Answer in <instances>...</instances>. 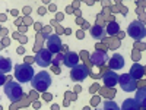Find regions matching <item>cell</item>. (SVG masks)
<instances>
[{
	"instance_id": "d6986e66",
	"label": "cell",
	"mask_w": 146,
	"mask_h": 110,
	"mask_svg": "<svg viewBox=\"0 0 146 110\" xmlns=\"http://www.w3.org/2000/svg\"><path fill=\"white\" fill-rule=\"evenodd\" d=\"M63 59H64V54H60V53H57V54L53 57V65H54V66H58L60 63L63 62Z\"/></svg>"
},
{
	"instance_id": "52a82bcc",
	"label": "cell",
	"mask_w": 146,
	"mask_h": 110,
	"mask_svg": "<svg viewBox=\"0 0 146 110\" xmlns=\"http://www.w3.org/2000/svg\"><path fill=\"white\" fill-rule=\"evenodd\" d=\"M88 75H89V70H88V68L85 66V65H76L75 68H72V70H70V76H72V79H73V81H76V82L83 81Z\"/></svg>"
},
{
	"instance_id": "8992f818",
	"label": "cell",
	"mask_w": 146,
	"mask_h": 110,
	"mask_svg": "<svg viewBox=\"0 0 146 110\" xmlns=\"http://www.w3.org/2000/svg\"><path fill=\"white\" fill-rule=\"evenodd\" d=\"M35 63L41 66V68H47L53 63V57H51V52L48 48H41L35 56Z\"/></svg>"
},
{
	"instance_id": "5bb4252c",
	"label": "cell",
	"mask_w": 146,
	"mask_h": 110,
	"mask_svg": "<svg viewBox=\"0 0 146 110\" xmlns=\"http://www.w3.org/2000/svg\"><path fill=\"white\" fill-rule=\"evenodd\" d=\"M139 107H140V104L136 99H127V100H124L123 106H121L123 110H137Z\"/></svg>"
},
{
	"instance_id": "9c48e42d",
	"label": "cell",
	"mask_w": 146,
	"mask_h": 110,
	"mask_svg": "<svg viewBox=\"0 0 146 110\" xmlns=\"http://www.w3.org/2000/svg\"><path fill=\"white\" fill-rule=\"evenodd\" d=\"M118 81H120V76L117 75L113 69L111 70H107L104 73V76H102V82H104V85H105L107 88H114L115 85L118 84Z\"/></svg>"
},
{
	"instance_id": "7c38bea8",
	"label": "cell",
	"mask_w": 146,
	"mask_h": 110,
	"mask_svg": "<svg viewBox=\"0 0 146 110\" xmlns=\"http://www.w3.org/2000/svg\"><path fill=\"white\" fill-rule=\"evenodd\" d=\"M108 65H110V69H113V70L121 69V68L124 66V59H123V56H121V54H114L111 59H110Z\"/></svg>"
},
{
	"instance_id": "7a4b0ae2",
	"label": "cell",
	"mask_w": 146,
	"mask_h": 110,
	"mask_svg": "<svg viewBox=\"0 0 146 110\" xmlns=\"http://www.w3.org/2000/svg\"><path fill=\"white\" fill-rule=\"evenodd\" d=\"M5 94L7 95V99L12 101V103H16L22 99V87L19 82H13V81H9L5 84Z\"/></svg>"
},
{
	"instance_id": "6da1fadb",
	"label": "cell",
	"mask_w": 146,
	"mask_h": 110,
	"mask_svg": "<svg viewBox=\"0 0 146 110\" xmlns=\"http://www.w3.org/2000/svg\"><path fill=\"white\" fill-rule=\"evenodd\" d=\"M31 84H32V88L34 90L40 91V93H44L51 85V76H50V73H48V72L42 70L40 73H36V75L32 78Z\"/></svg>"
},
{
	"instance_id": "e0dca14e",
	"label": "cell",
	"mask_w": 146,
	"mask_h": 110,
	"mask_svg": "<svg viewBox=\"0 0 146 110\" xmlns=\"http://www.w3.org/2000/svg\"><path fill=\"white\" fill-rule=\"evenodd\" d=\"M10 69H12V62H10V59H6V57H2V59H0V70H2L3 75H5V73H7Z\"/></svg>"
},
{
	"instance_id": "30bf717a",
	"label": "cell",
	"mask_w": 146,
	"mask_h": 110,
	"mask_svg": "<svg viewBox=\"0 0 146 110\" xmlns=\"http://www.w3.org/2000/svg\"><path fill=\"white\" fill-rule=\"evenodd\" d=\"M89 59H91V63L95 65V66H104V65L108 62V56H107V53H105V52H101V50L94 52V53L91 54Z\"/></svg>"
},
{
	"instance_id": "3957f363",
	"label": "cell",
	"mask_w": 146,
	"mask_h": 110,
	"mask_svg": "<svg viewBox=\"0 0 146 110\" xmlns=\"http://www.w3.org/2000/svg\"><path fill=\"white\" fill-rule=\"evenodd\" d=\"M34 76H35V73H34L32 66H29L27 63L15 66V78L19 82H31Z\"/></svg>"
},
{
	"instance_id": "4fadbf2b",
	"label": "cell",
	"mask_w": 146,
	"mask_h": 110,
	"mask_svg": "<svg viewBox=\"0 0 146 110\" xmlns=\"http://www.w3.org/2000/svg\"><path fill=\"white\" fill-rule=\"evenodd\" d=\"M130 75L135 78L136 81L137 79H140L143 75H145V69H143V66L142 65H139V63H135L131 68H130Z\"/></svg>"
},
{
	"instance_id": "ba28073f",
	"label": "cell",
	"mask_w": 146,
	"mask_h": 110,
	"mask_svg": "<svg viewBox=\"0 0 146 110\" xmlns=\"http://www.w3.org/2000/svg\"><path fill=\"white\" fill-rule=\"evenodd\" d=\"M62 47H63L62 46V40H60L58 35H50V37H47V48L51 53H54V54L60 53Z\"/></svg>"
},
{
	"instance_id": "5b68a950",
	"label": "cell",
	"mask_w": 146,
	"mask_h": 110,
	"mask_svg": "<svg viewBox=\"0 0 146 110\" xmlns=\"http://www.w3.org/2000/svg\"><path fill=\"white\" fill-rule=\"evenodd\" d=\"M120 87L123 91L126 93H131V91H135L137 88V84H136V79L133 78L130 73H124V75H120Z\"/></svg>"
},
{
	"instance_id": "ffe728a7",
	"label": "cell",
	"mask_w": 146,
	"mask_h": 110,
	"mask_svg": "<svg viewBox=\"0 0 146 110\" xmlns=\"http://www.w3.org/2000/svg\"><path fill=\"white\" fill-rule=\"evenodd\" d=\"M104 109H107V110H110V109H114V110H117V109H118V106H117L114 101H108V100H107V101L104 103Z\"/></svg>"
},
{
	"instance_id": "ac0fdd59",
	"label": "cell",
	"mask_w": 146,
	"mask_h": 110,
	"mask_svg": "<svg viewBox=\"0 0 146 110\" xmlns=\"http://www.w3.org/2000/svg\"><path fill=\"white\" fill-rule=\"evenodd\" d=\"M120 31V25L117 22H110L108 25H107V34L108 35H114Z\"/></svg>"
},
{
	"instance_id": "2e32d148",
	"label": "cell",
	"mask_w": 146,
	"mask_h": 110,
	"mask_svg": "<svg viewBox=\"0 0 146 110\" xmlns=\"http://www.w3.org/2000/svg\"><path fill=\"white\" fill-rule=\"evenodd\" d=\"M105 32H107V30H104L101 25H94L91 28V35L94 37V38H96V40L102 38V37L105 35Z\"/></svg>"
},
{
	"instance_id": "8fae6325",
	"label": "cell",
	"mask_w": 146,
	"mask_h": 110,
	"mask_svg": "<svg viewBox=\"0 0 146 110\" xmlns=\"http://www.w3.org/2000/svg\"><path fill=\"white\" fill-rule=\"evenodd\" d=\"M63 63H64L67 68H75V66L79 63V56H78V53H75V52H67V53L64 54Z\"/></svg>"
},
{
	"instance_id": "277c9868",
	"label": "cell",
	"mask_w": 146,
	"mask_h": 110,
	"mask_svg": "<svg viewBox=\"0 0 146 110\" xmlns=\"http://www.w3.org/2000/svg\"><path fill=\"white\" fill-rule=\"evenodd\" d=\"M127 34L131 37L133 40H136V41L143 40L146 37V27H145V23H142L140 21H133L129 25V28H127Z\"/></svg>"
},
{
	"instance_id": "9a60e30c",
	"label": "cell",
	"mask_w": 146,
	"mask_h": 110,
	"mask_svg": "<svg viewBox=\"0 0 146 110\" xmlns=\"http://www.w3.org/2000/svg\"><path fill=\"white\" fill-rule=\"evenodd\" d=\"M136 100L139 101L140 107L146 109V87L139 88V90L136 91Z\"/></svg>"
}]
</instances>
